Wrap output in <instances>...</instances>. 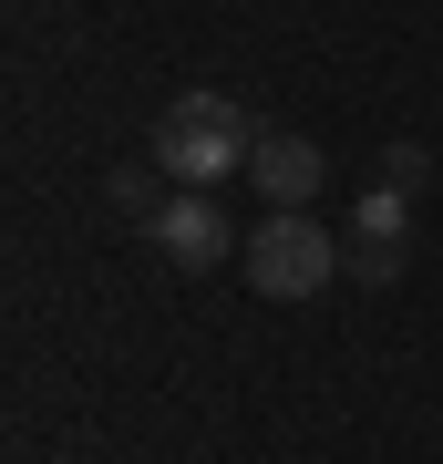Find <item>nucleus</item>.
I'll list each match as a JSON object with an SVG mask.
<instances>
[{"instance_id": "nucleus-2", "label": "nucleus", "mask_w": 443, "mask_h": 464, "mask_svg": "<svg viewBox=\"0 0 443 464\" xmlns=\"http://www.w3.org/2000/svg\"><path fill=\"white\" fill-rule=\"evenodd\" d=\"M237 268H247V289H258V299H320L330 279H351L341 237H330V227H320L310 207H268L258 227H247Z\"/></svg>"}, {"instance_id": "nucleus-7", "label": "nucleus", "mask_w": 443, "mask_h": 464, "mask_svg": "<svg viewBox=\"0 0 443 464\" xmlns=\"http://www.w3.org/2000/svg\"><path fill=\"white\" fill-rule=\"evenodd\" d=\"M423 176H433V155H423V145H381V176H371V186H402V197H412Z\"/></svg>"}, {"instance_id": "nucleus-3", "label": "nucleus", "mask_w": 443, "mask_h": 464, "mask_svg": "<svg viewBox=\"0 0 443 464\" xmlns=\"http://www.w3.org/2000/svg\"><path fill=\"white\" fill-rule=\"evenodd\" d=\"M145 237H155L165 268H227V248H247V227H227V207H217L207 186H176V197L145 217Z\"/></svg>"}, {"instance_id": "nucleus-5", "label": "nucleus", "mask_w": 443, "mask_h": 464, "mask_svg": "<svg viewBox=\"0 0 443 464\" xmlns=\"http://www.w3.org/2000/svg\"><path fill=\"white\" fill-rule=\"evenodd\" d=\"M247 186H258L268 207H310L330 186V155L310 145V134H258V155H247Z\"/></svg>"}, {"instance_id": "nucleus-1", "label": "nucleus", "mask_w": 443, "mask_h": 464, "mask_svg": "<svg viewBox=\"0 0 443 464\" xmlns=\"http://www.w3.org/2000/svg\"><path fill=\"white\" fill-rule=\"evenodd\" d=\"M145 155L165 166V186H207V197H217L227 176H247L258 124H247L227 93H176V103L155 114V145H145Z\"/></svg>"}, {"instance_id": "nucleus-6", "label": "nucleus", "mask_w": 443, "mask_h": 464, "mask_svg": "<svg viewBox=\"0 0 443 464\" xmlns=\"http://www.w3.org/2000/svg\"><path fill=\"white\" fill-rule=\"evenodd\" d=\"M155 176H165L155 155H145V166H114V176H103V197H114V207H134V217H155V207H165V197H155Z\"/></svg>"}, {"instance_id": "nucleus-4", "label": "nucleus", "mask_w": 443, "mask_h": 464, "mask_svg": "<svg viewBox=\"0 0 443 464\" xmlns=\"http://www.w3.org/2000/svg\"><path fill=\"white\" fill-rule=\"evenodd\" d=\"M341 258H351V279H361V289H392L402 268H412V197H402V186H371V197L351 207Z\"/></svg>"}]
</instances>
